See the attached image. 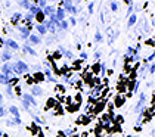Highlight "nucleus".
Returning a JSON list of instances; mask_svg holds the SVG:
<instances>
[{
    "mask_svg": "<svg viewBox=\"0 0 155 137\" xmlns=\"http://www.w3.org/2000/svg\"><path fill=\"white\" fill-rule=\"evenodd\" d=\"M43 16H45L43 13H38V15H37V19H38V21H41V19H43Z\"/></svg>",
    "mask_w": 155,
    "mask_h": 137,
    "instance_id": "9d476101",
    "label": "nucleus"
},
{
    "mask_svg": "<svg viewBox=\"0 0 155 137\" xmlns=\"http://www.w3.org/2000/svg\"><path fill=\"white\" fill-rule=\"evenodd\" d=\"M6 44L9 46V47H12V49H18V44H16L13 40H8V41H6Z\"/></svg>",
    "mask_w": 155,
    "mask_h": 137,
    "instance_id": "f03ea898",
    "label": "nucleus"
},
{
    "mask_svg": "<svg viewBox=\"0 0 155 137\" xmlns=\"http://www.w3.org/2000/svg\"><path fill=\"white\" fill-rule=\"evenodd\" d=\"M11 112H12V114L15 115L16 118H19V112H18V109H16V108H13V106H11Z\"/></svg>",
    "mask_w": 155,
    "mask_h": 137,
    "instance_id": "20e7f679",
    "label": "nucleus"
},
{
    "mask_svg": "<svg viewBox=\"0 0 155 137\" xmlns=\"http://www.w3.org/2000/svg\"><path fill=\"white\" fill-rule=\"evenodd\" d=\"M58 12H59V13H58V18L62 19V18H64V11H58Z\"/></svg>",
    "mask_w": 155,
    "mask_h": 137,
    "instance_id": "1a4fd4ad",
    "label": "nucleus"
},
{
    "mask_svg": "<svg viewBox=\"0 0 155 137\" xmlns=\"http://www.w3.org/2000/svg\"><path fill=\"white\" fill-rule=\"evenodd\" d=\"M0 81H3V83H5V84H8V80H6V78H5V77H3V75H0Z\"/></svg>",
    "mask_w": 155,
    "mask_h": 137,
    "instance_id": "9b49d317",
    "label": "nucleus"
},
{
    "mask_svg": "<svg viewBox=\"0 0 155 137\" xmlns=\"http://www.w3.org/2000/svg\"><path fill=\"white\" fill-rule=\"evenodd\" d=\"M13 69H15V72H18V74H24L28 71V67L25 65L24 62H16L15 65H13Z\"/></svg>",
    "mask_w": 155,
    "mask_h": 137,
    "instance_id": "f257e3e1",
    "label": "nucleus"
},
{
    "mask_svg": "<svg viewBox=\"0 0 155 137\" xmlns=\"http://www.w3.org/2000/svg\"><path fill=\"white\" fill-rule=\"evenodd\" d=\"M129 22H130V24H129V25H133V24L136 22V16H134V15H133V16H131V18H130V21H129Z\"/></svg>",
    "mask_w": 155,
    "mask_h": 137,
    "instance_id": "0eeeda50",
    "label": "nucleus"
},
{
    "mask_svg": "<svg viewBox=\"0 0 155 137\" xmlns=\"http://www.w3.org/2000/svg\"><path fill=\"white\" fill-rule=\"evenodd\" d=\"M31 41H33V43H38L40 40H38L37 37H34V35H33V37H31Z\"/></svg>",
    "mask_w": 155,
    "mask_h": 137,
    "instance_id": "6e6552de",
    "label": "nucleus"
},
{
    "mask_svg": "<svg viewBox=\"0 0 155 137\" xmlns=\"http://www.w3.org/2000/svg\"><path fill=\"white\" fill-rule=\"evenodd\" d=\"M3 72H5V74H8V72H11V68H9L8 65H5V67H3Z\"/></svg>",
    "mask_w": 155,
    "mask_h": 137,
    "instance_id": "423d86ee",
    "label": "nucleus"
},
{
    "mask_svg": "<svg viewBox=\"0 0 155 137\" xmlns=\"http://www.w3.org/2000/svg\"><path fill=\"white\" fill-rule=\"evenodd\" d=\"M33 93H36V94H41L43 91H41V89H40V87L34 86V87H33Z\"/></svg>",
    "mask_w": 155,
    "mask_h": 137,
    "instance_id": "39448f33",
    "label": "nucleus"
},
{
    "mask_svg": "<svg viewBox=\"0 0 155 137\" xmlns=\"http://www.w3.org/2000/svg\"><path fill=\"white\" fill-rule=\"evenodd\" d=\"M0 100H2V96H0Z\"/></svg>",
    "mask_w": 155,
    "mask_h": 137,
    "instance_id": "4468645a",
    "label": "nucleus"
},
{
    "mask_svg": "<svg viewBox=\"0 0 155 137\" xmlns=\"http://www.w3.org/2000/svg\"><path fill=\"white\" fill-rule=\"evenodd\" d=\"M5 114V112H3V109H2V108H0V116H2V115Z\"/></svg>",
    "mask_w": 155,
    "mask_h": 137,
    "instance_id": "ddd939ff",
    "label": "nucleus"
},
{
    "mask_svg": "<svg viewBox=\"0 0 155 137\" xmlns=\"http://www.w3.org/2000/svg\"><path fill=\"white\" fill-rule=\"evenodd\" d=\"M38 31H40V33H46V30H45V27H38Z\"/></svg>",
    "mask_w": 155,
    "mask_h": 137,
    "instance_id": "f8f14e48",
    "label": "nucleus"
},
{
    "mask_svg": "<svg viewBox=\"0 0 155 137\" xmlns=\"http://www.w3.org/2000/svg\"><path fill=\"white\" fill-rule=\"evenodd\" d=\"M24 100H25V102H31L33 105H36V100H34L33 97H30L28 94H24Z\"/></svg>",
    "mask_w": 155,
    "mask_h": 137,
    "instance_id": "7ed1b4c3",
    "label": "nucleus"
}]
</instances>
